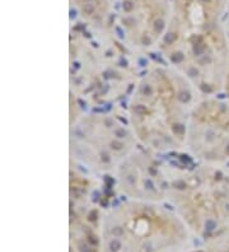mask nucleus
Listing matches in <instances>:
<instances>
[{
    "label": "nucleus",
    "instance_id": "obj_1",
    "mask_svg": "<svg viewBox=\"0 0 229 252\" xmlns=\"http://www.w3.org/2000/svg\"><path fill=\"white\" fill-rule=\"evenodd\" d=\"M183 229L175 217L160 213L155 202L134 201L103 219V246L123 243L125 252H172L182 239L175 238L176 232Z\"/></svg>",
    "mask_w": 229,
    "mask_h": 252
},
{
    "label": "nucleus",
    "instance_id": "obj_2",
    "mask_svg": "<svg viewBox=\"0 0 229 252\" xmlns=\"http://www.w3.org/2000/svg\"><path fill=\"white\" fill-rule=\"evenodd\" d=\"M185 146L206 162L229 161V102L204 100L191 116Z\"/></svg>",
    "mask_w": 229,
    "mask_h": 252
},
{
    "label": "nucleus",
    "instance_id": "obj_3",
    "mask_svg": "<svg viewBox=\"0 0 229 252\" xmlns=\"http://www.w3.org/2000/svg\"><path fill=\"white\" fill-rule=\"evenodd\" d=\"M224 18H225L224 31H225V33H227V37H228V40H229V4H228V8H227V13H225Z\"/></svg>",
    "mask_w": 229,
    "mask_h": 252
},
{
    "label": "nucleus",
    "instance_id": "obj_4",
    "mask_svg": "<svg viewBox=\"0 0 229 252\" xmlns=\"http://www.w3.org/2000/svg\"><path fill=\"white\" fill-rule=\"evenodd\" d=\"M224 87H225V92L229 98V65H228V70H227V75H225V80H224Z\"/></svg>",
    "mask_w": 229,
    "mask_h": 252
}]
</instances>
